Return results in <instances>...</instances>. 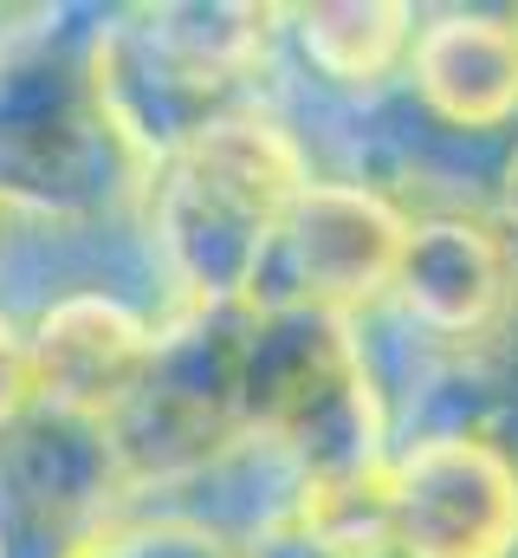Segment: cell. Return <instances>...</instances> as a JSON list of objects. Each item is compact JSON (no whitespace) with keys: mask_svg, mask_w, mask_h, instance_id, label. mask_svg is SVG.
Segmentation results:
<instances>
[{"mask_svg":"<svg viewBox=\"0 0 518 558\" xmlns=\"http://www.w3.org/2000/svg\"><path fill=\"white\" fill-rule=\"evenodd\" d=\"M26 351H33L39 403L111 422L130 403L136 377L156 351V331L118 292H65L33 318Z\"/></svg>","mask_w":518,"mask_h":558,"instance_id":"cell-9","label":"cell"},{"mask_svg":"<svg viewBox=\"0 0 518 558\" xmlns=\"http://www.w3.org/2000/svg\"><path fill=\"white\" fill-rule=\"evenodd\" d=\"M285 20L305 65L324 85L363 92V98L408 72V46L421 26L408 0H324V7H292Z\"/></svg>","mask_w":518,"mask_h":558,"instance_id":"cell-10","label":"cell"},{"mask_svg":"<svg viewBox=\"0 0 518 558\" xmlns=\"http://www.w3.org/2000/svg\"><path fill=\"white\" fill-rule=\"evenodd\" d=\"M486 364L499 371V390H518V305H513V318H506V331H499V344L486 351Z\"/></svg>","mask_w":518,"mask_h":558,"instance_id":"cell-13","label":"cell"},{"mask_svg":"<svg viewBox=\"0 0 518 558\" xmlns=\"http://www.w3.org/2000/svg\"><path fill=\"white\" fill-rule=\"evenodd\" d=\"M402 85L434 131L473 143L518 137V13L447 7L421 20Z\"/></svg>","mask_w":518,"mask_h":558,"instance_id":"cell-8","label":"cell"},{"mask_svg":"<svg viewBox=\"0 0 518 558\" xmlns=\"http://www.w3.org/2000/svg\"><path fill=\"white\" fill-rule=\"evenodd\" d=\"M149 162L118 131L91 46L26 33L0 46V195L39 208H98Z\"/></svg>","mask_w":518,"mask_h":558,"instance_id":"cell-3","label":"cell"},{"mask_svg":"<svg viewBox=\"0 0 518 558\" xmlns=\"http://www.w3.org/2000/svg\"><path fill=\"white\" fill-rule=\"evenodd\" d=\"M395 558H518V448L486 416L388 454Z\"/></svg>","mask_w":518,"mask_h":558,"instance_id":"cell-4","label":"cell"},{"mask_svg":"<svg viewBox=\"0 0 518 558\" xmlns=\"http://www.w3.org/2000/svg\"><path fill=\"white\" fill-rule=\"evenodd\" d=\"M499 221L518 234V137L506 149V175H499Z\"/></svg>","mask_w":518,"mask_h":558,"instance_id":"cell-14","label":"cell"},{"mask_svg":"<svg viewBox=\"0 0 518 558\" xmlns=\"http://www.w3.org/2000/svg\"><path fill=\"white\" fill-rule=\"evenodd\" d=\"M124 487L111 422L33 403L0 428V558H78Z\"/></svg>","mask_w":518,"mask_h":558,"instance_id":"cell-6","label":"cell"},{"mask_svg":"<svg viewBox=\"0 0 518 558\" xmlns=\"http://www.w3.org/2000/svg\"><path fill=\"white\" fill-rule=\"evenodd\" d=\"M247 428L279 441L311 487L370 481L388 468V403L350 318L259 312L247 325Z\"/></svg>","mask_w":518,"mask_h":558,"instance_id":"cell-2","label":"cell"},{"mask_svg":"<svg viewBox=\"0 0 518 558\" xmlns=\"http://www.w3.org/2000/svg\"><path fill=\"white\" fill-rule=\"evenodd\" d=\"M388 299L428 344L486 357L518 305V234L499 221V208L421 215L408 228Z\"/></svg>","mask_w":518,"mask_h":558,"instance_id":"cell-7","label":"cell"},{"mask_svg":"<svg viewBox=\"0 0 518 558\" xmlns=\"http://www.w3.org/2000/svg\"><path fill=\"white\" fill-rule=\"evenodd\" d=\"M408 228L415 221L370 182H311L285 208V221H279L266 260H259L247 312L357 318L363 305L388 299Z\"/></svg>","mask_w":518,"mask_h":558,"instance_id":"cell-5","label":"cell"},{"mask_svg":"<svg viewBox=\"0 0 518 558\" xmlns=\"http://www.w3.org/2000/svg\"><path fill=\"white\" fill-rule=\"evenodd\" d=\"M149 234L195 312L254 299L285 208L311 189L305 149L259 111H221L149 162Z\"/></svg>","mask_w":518,"mask_h":558,"instance_id":"cell-1","label":"cell"},{"mask_svg":"<svg viewBox=\"0 0 518 558\" xmlns=\"http://www.w3.org/2000/svg\"><path fill=\"white\" fill-rule=\"evenodd\" d=\"M39 403V384H33V351H26V331H13L0 318V428L20 422Z\"/></svg>","mask_w":518,"mask_h":558,"instance_id":"cell-12","label":"cell"},{"mask_svg":"<svg viewBox=\"0 0 518 558\" xmlns=\"http://www.w3.org/2000/svg\"><path fill=\"white\" fill-rule=\"evenodd\" d=\"M78 558H240L234 546L182 526V520H162V526H130V533H98Z\"/></svg>","mask_w":518,"mask_h":558,"instance_id":"cell-11","label":"cell"}]
</instances>
